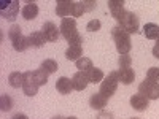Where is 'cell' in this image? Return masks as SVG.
Wrapping results in <instances>:
<instances>
[{
  "label": "cell",
  "mask_w": 159,
  "mask_h": 119,
  "mask_svg": "<svg viewBox=\"0 0 159 119\" xmlns=\"http://www.w3.org/2000/svg\"><path fill=\"white\" fill-rule=\"evenodd\" d=\"M22 81H24V73H21V72H13V73H10V76H8L10 86L15 87V89L22 87Z\"/></svg>",
  "instance_id": "cell-21"
},
{
  "label": "cell",
  "mask_w": 159,
  "mask_h": 119,
  "mask_svg": "<svg viewBox=\"0 0 159 119\" xmlns=\"http://www.w3.org/2000/svg\"><path fill=\"white\" fill-rule=\"evenodd\" d=\"M111 37L115 40V45L119 54H129V51L132 48V42H130V35L127 32H124L119 25L111 29Z\"/></svg>",
  "instance_id": "cell-1"
},
{
  "label": "cell",
  "mask_w": 159,
  "mask_h": 119,
  "mask_svg": "<svg viewBox=\"0 0 159 119\" xmlns=\"http://www.w3.org/2000/svg\"><path fill=\"white\" fill-rule=\"evenodd\" d=\"M130 107L137 111H147V108L150 107V100L142 94H134L130 97Z\"/></svg>",
  "instance_id": "cell-9"
},
{
  "label": "cell",
  "mask_w": 159,
  "mask_h": 119,
  "mask_svg": "<svg viewBox=\"0 0 159 119\" xmlns=\"http://www.w3.org/2000/svg\"><path fill=\"white\" fill-rule=\"evenodd\" d=\"M108 8H110L111 16L116 19V22L121 19V16L126 13V10H124V2H123V0H108Z\"/></svg>",
  "instance_id": "cell-11"
},
{
  "label": "cell",
  "mask_w": 159,
  "mask_h": 119,
  "mask_svg": "<svg viewBox=\"0 0 159 119\" xmlns=\"http://www.w3.org/2000/svg\"><path fill=\"white\" fill-rule=\"evenodd\" d=\"M65 119H78V117H75V116H70V117H65Z\"/></svg>",
  "instance_id": "cell-37"
},
{
  "label": "cell",
  "mask_w": 159,
  "mask_h": 119,
  "mask_svg": "<svg viewBox=\"0 0 159 119\" xmlns=\"http://www.w3.org/2000/svg\"><path fill=\"white\" fill-rule=\"evenodd\" d=\"M72 84H73L75 90H84L86 86L89 84V79H88L86 73L84 72H76L72 78Z\"/></svg>",
  "instance_id": "cell-13"
},
{
  "label": "cell",
  "mask_w": 159,
  "mask_h": 119,
  "mask_svg": "<svg viewBox=\"0 0 159 119\" xmlns=\"http://www.w3.org/2000/svg\"><path fill=\"white\" fill-rule=\"evenodd\" d=\"M56 89H57L59 94H62V95H69L70 92L73 90L72 79H69L67 76H61L57 81H56Z\"/></svg>",
  "instance_id": "cell-12"
},
{
  "label": "cell",
  "mask_w": 159,
  "mask_h": 119,
  "mask_svg": "<svg viewBox=\"0 0 159 119\" xmlns=\"http://www.w3.org/2000/svg\"><path fill=\"white\" fill-rule=\"evenodd\" d=\"M83 57V46H69V49L65 51V59L69 60H78Z\"/></svg>",
  "instance_id": "cell-19"
},
{
  "label": "cell",
  "mask_w": 159,
  "mask_h": 119,
  "mask_svg": "<svg viewBox=\"0 0 159 119\" xmlns=\"http://www.w3.org/2000/svg\"><path fill=\"white\" fill-rule=\"evenodd\" d=\"M113 116H111V113H108V111H100V114L96 117V119H111Z\"/></svg>",
  "instance_id": "cell-33"
},
{
  "label": "cell",
  "mask_w": 159,
  "mask_h": 119,
  "mask_svg": "<svg viewBox=\"0 0 159 119\" xmlns=\"http://www.w3.org/2000/svg\"><path fill=\"white\" fill-rule=\"evenodd\" d=\"M59 30H61V35L67 40L69 43H72L73 40H76L80 37V33L76 30V21L73 18H64L62 22H61Z\"/></svg>",
  "instance_id": "cell-4"
},
{
  "label": "cell",
  "mask_w": 159,
  "mask_h": 119,
  "mask_svg": "<svg viewBox=\"0 0 159 119\" xmlns=\"http://www.w3.org/2000/svg\"><path fill=\"white\" fill-rule=\"evenodd\" d=\"M118 65H119V68H130V65H132V57L129 54H121L118 59Z\"/></svg>",
  "instance_id": "cell-28"
},
{
  "label": "cell",
  "mask_w": 159,
  "mask_h": 119,
  "mask_svg": "<svg viewBox=\"0 0 159 119\" xmlns=\"http://www.w3.org/2000/svg\"><path fill=\"white\" fill-rule=\"evenodd\" d=\"M143 35L147 37L148 40H157V38H159V25H157V24H153V22L145 24Z\"/></svg>",
  "instance_id": "cell-18"
},
{
  "label": "cell",
  "mask_w": 159,
  "mask_h": 119,
  "mask_svg": "<svg viewBox=\"0 0 159 119\" xmlns=\"http://www.w3.org/2000/svg\"><path fill=\"white\" fill-rule=\"evenodd\" d=\"M72 8H73V2H70V0H57L56 2V15L64 19L69 15H72Z\"/></svg>",
  "instance_id": "cell-10"
},
{
  "label": "cell",
  "mask_w": 159,
  "mask_h": 119,
  "mask_svg": "<svg viewBox=\"0 0 159 119\" xmlns=\"http://www.w3.org/2000/svg\"><path fill=\"white\" fill-rule=\"evenodd\" d=\"M52 119H65V117H62V116H56V117H52Z\"/></svg>",
  "instance_id": "cell-36"
},
{
  "label": "cell",
  "mask_w": 159,
  "mask_h": 119,
  "mask_svg": "<svg viewBox=\"0 0 159 119\" xmlns=\"http://www.w3.org/2000/svg\"><path fill=\"white\" fill-rule=\"evenodd\" d=\"M83 5H84V10H86V11H92V10L96 8V5H97V3L94 2V0H84Z\"/></svg>",
  "instance_id": "cell-32"
},
{
  "label": "cell",
  "mask_w": 159,
  "mask_h": 119,
  "mask_svg": "<svg viewBox=\"0 0 159 119\" xmlns=\"http://www.w3.org/2000/svg\"><path fill=\"white\" fill-rule=\"evenodd\" d=\"M19 13V2L16 0H10V2H2V8H0V15L7 21H15Z\"/></svg>",
  "instance_id": "cell-6"
},
{
  "label": "cell",
  "mask_w": 159,
  "mask_h": 119,
  "mask_svg": "<svg viewBox=\"0 0 159 119\" xmlns=\"http://www.w3.org/2000/svg\"><path fill=\"white\" fill-rule=\"evenodd\" d=\"M153 56H154L156 59H159V38L156 40V45H154V48H153Z\"/></svg>",
  "instance_id": "cell-34"
},
{
  "label": "cell",
  "mask_w": 159,
  "mask_h": 119,
  "mask_svg": "<svg viewBox=\"0 0 159 119\" xmlns=\"http://www.w3.org/2000/svg\"><path fill=\"white\" fill-rule=\"evenodd\" d=\"M21 15L25 21H32L38 16V5L35 2H27L24 7H22V11H21Z\"/></svg>",
  "instance_id": "cell-14"
},
{
  "label": "cell",
  "mask_w": 159,
  "mask_h": 119,
  "mask_svg": "<svg viewBox=\"0 0 159 119\" xmlns=\"http://www.w3.org/2000/svg\"><path fill=\"white\" fill-rule=\"evenodd\" d=\"M118 79H119V83L129 86V84L134 83L135 73H134V70H132V68H119V72H118Z\"/></svg>",
  "instance_id": "cell-16"
},
{
  "label": "cell",
  "mask_w": 159,
  "mask_h": 119,
  "mask_svg": "<svg viewBox=\"0 0 159 119\" xmlns=\"http://www.w3.org/2000/svg\"><path fill=\"white\" fill-rule=\"evenodd\" d=\"M42 32L46 38V42H57L59 37H61V30L56 27V24H52V22H43L42 25Z\"/></svg>",
  "instance_id": "cell-8"
},
{
  "label": "cell",
  "mask_w": 159,
  "mask_h": 119,
  "mask_svg": "<svg viewBox=\"0 0 159 119\" xmlns=\"http://www.w3.org/2000/svg\"><path fill=\"white\" fill-rule=\"evenodd\" d=\"M19 37H22V29L19 27V25H11L10 30H8V38L11 40V42H15V40H18Z\"/></svg>",
  "instance_id": "cell-27"
},
{
  "label": "cell",
  "mask_w": 159,
  "mask_h": 119,
  "mask_svg": "<svg viewBox=\"0 0 159 119\" xmlns=\"http://www.w3.org/2000/svg\"><path fill=\"white\" fill-rule=\"evenodd\" d=\"M132 119H139V117H132Z\"/></svg>",
  "instance_id": "cell-38"
},
{
  "label": "cell",
  "mask_w": 159,
  "mask_h": 119,
  "mask_svg": "<svg viewBox=\"0 0 159 119\" xmlns=\"http://www.w3.org/2000/svg\"><path fill=\"white\" fill-rule=\"evenodd\" d=\"M100 21L99 19H91L89 22H88V25H86V30H89V32H97L99 29H100Z\"/></svg>",
  "instance_id": "cell-31"
},
{
  "label": "cell",
  "mask_w": 159,
  "mask_h": 119,
  "mask_svg": "<svg viewBox=\"0 0 159 119\" xmlns=\"http://www.w3.org/2000/svg\"><path fill=\"white\" fill-rule=\"evenodd\" d=\"M27 42H29V46H32V48H42L46 43V38H45L43 32H32L27 37Z\"/></svg>",
  "instance_id": "cell-17"
},
{
  "label": "cell",
  "mask_w": 159,
  "mask_h": 119,
  "mask_svg": "<svg viewBox=\"0 0 159 119\" xmlns=\"http://www.w3.org/2000/svg\"><path fill=\"white\" fill-rule=\"evenodd\" d=\"M107 102H108V99L103 97L100 92L92 94L91 99H89V105H91V108H94V110H103L105 107H107Z\"/></svg>",
  "instance_id": "cell-15"
},
{
  "label": "cell",
  "mask_w": 159,
  "mask_h": 119,
  "mask_svg": "<svg viewBox=\"0 0 159 119\" xmlns=\"http://www.w3.org/2000/svg\"><path fill=\"white\" fill-rule=\"evenodd\" d=\"M38 84L34 78L32 72H24V81H22V90L27 97H34L37 92H38Z\"/></svg>",
  "instance_id": "cell-7"
},
{
  "label": "cell",
  "mask_w": 159,
  "mask_h": 119,
  "mask_svg": "<svg viewBox=\"0 0 159 119\" xmlns=\"http://www.w3.org/2000/svg\"><path fill=\"white\" fill-rule=\"evenodd\" d=\"M84 11H86V10H84L83 2H73V8H72V16H73V18H80Z\"/></svg>",
  "instance_id": "cell-29"
},
{
  "label": "cell",
  "mask_w": 159,
  "mask_h": 119,
  "mask_svg": "<svg viewBox=\"0 0 159 119\" xmlns=\"http://www.w3.org/2000/svg\"><path fill=\"white\" fill-rule=\"evenodd\" d=\"M32 73H34V78H35V81H37L38 86H45L48 83V73L45 70L38 68V70H34Z\"/></svg>",
  "instance_id": "cell-25"
},
{
  "label": "cell",
  "mask_w": 159,
  "mask_h": 119,
  "mask_svg": "<svg viewBox=\"0 0 159 119\" xmlns=\"http://www.w3.org/2000/svg\"><path fill=\"white\" fill-rule=\"evenodd\" d=\"M13 43V48H15V51L18 52H22L29 48V42H27V37H19L18 40H15V42H11Z\"/></svg>",
  "instance_id": "cell-24"
},
{
  "label": "cell",
  "mask_w": 159,
  "mask_h": 119,
  "mask_svg": "<svg viewBox=\"0 0 159 119\" xmlns=\"http://www.w3.org/2000/svg\"><path fill=\"white\" fill-rule=\"evenodd\" d=\"M118 83H119L118 72H110L108 76H105L103 81L100 83V90H99V92H100L103 97L111 99L113 94L116 92V89H118Z\"/></svg>",
  "instance_id": "cell-3"
},
{
  "label": "cell",
  "mask_w": 159,
  "mask_h": 119,
  "mask_svg": "<svg viewBox=\"0 0 159 119\" xmlns=\"http://www.w3.org/2000/svg\"><path fill=\"white\" fill-rule=\"evenodd\" d=\"M40 68L45 70L48 75H51V73H56L59 67H57V62H56L54 59H45V60L42 62V65H40Z\"/></svg>",
  "instance_id": "cell-22"
},
{
  "label": "cell",
  "mask_w": 159,
  "mask_h": 119,
  "mask_svg": "<svg viewBox=\"0 0 159 119\" xmlns=\"http://www.w3.org/2000/svg\"><path fill=\"white\" fill-rule=\"evenodd\" d=\"M139 94L145 95L148 100H157L159 99V83L145 79L139 86Z\"/></svg>",
  "instance_id": "cell-5"
},
{
  "label": "cell",
  "mask_w": 159,
  "mask_h": 119,
  "mask_svg": "<svg viewBox=\"0 0 159 119\" xmlns=\"http://www.w3.org/2000/svg\"><path fill=\"white\" fill-rule=\"evenodd\" d=\"M11 119H29V117H27V116H25L24 113H16V114H15V116H13Z\"/></svg>",
  "instance_id": "cell-35"
},
{
  "label": "cell",
  "mask_w": 159,
  "mask_h": 119,
  "mask_svg": "<svg viewBox=\"0 0 159 119\" xmlns=\"http://www.w3.org/2000/svg\"><path fill=\"white\" fill-rule=\"evenodd\" d=\"M118 25L121 27L124 32H127L129 35L130 33H137L139 29H140V24H139V18L135 16L134 11H127L121 16V19L118 21Z\"/></svg>",
  "instance_id": "cell-2"
},
{
  "label": "cell",
  "mask_w": 159,
  "mask_h": 119,
  "mask_svg": "<svg viewBox=\"0 0 159 119\" xmlns=\"http://www.w3.org/2000/svg\"><path fill=\"white\" fill-rule=\"evenodd\" d=\"M76 68H78V72H84V73H88L91 68H94V65H92V60L89 59V57H81V59H78L76 60Z\"/></svg>",
  "instance_id": "cell-23"
},
{
  "label": "cell",
  "mask_w": 159,
  "mask_h": 119,
  "mask_svg": "<svg viewBox=\"0 0 159 119\" xmlns=\"http://www.w3.org/2000/svg\"><path fill=\"white\" fill-rule=\"evenodd\" d=\"M86 76H88V79H89V83H92V84H97V83H102L103 81V78H105V75H103V72L100 70V68H91L88 73H86Z\"/></svg>",
  "instance_id": "cell-20"
},
{
  "label": "cell",
  "mask_w": 159,
  "mask_h": 119,
  "mask_svg": "<svg viewBox=\"0 0 159 119\" xmlns=\"http://www.w3.org/2000/svg\"><path fill=\"white\" fill-rule=\"evenodd\" d=\"M0 108H2V111H10L13 108V100H11L10 95L3 94L0 97Z\"/></svg>",
  "instance_id": "cell-26"
},
{
  "label": "cell",
  "mask_w": 159,
  "mask_h": 119,
  "mask_svg": "<svg viewBox=\"0 0 159 119\" xmlns=\"http://www.w3.org/2000/svg\"><path fill=\"white\" fill-rule=\"evenodd\" d=\"M147 79L157 83V81H159V68H157V67H151V68H148V72H147Z\"/></svg>",
  "instance_id": "cell-30"
}]
</instances>
